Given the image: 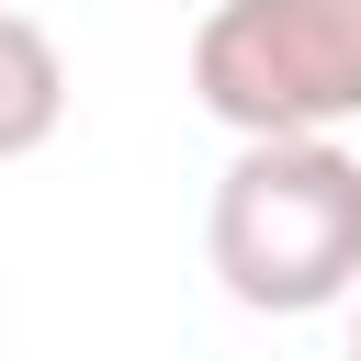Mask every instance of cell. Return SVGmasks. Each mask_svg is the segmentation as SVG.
Returning a JSON list of instances; mask_svg holds the SVG:
<instances>
[{
	"label": "cell",
	"instance_id": "cell-1",
	"mask_svg": "<svg viewBox=\"0 0 361 361\" xmlns=\"http://www.w3.org/2000/svg\"><path fill=\"white\" fill-rule=\"evenodd\" d=\"M203 259L248 316H327L361 293V158L338 135H248L214 180Z\"/></svg>",
	"mask_w": 361,
	"mask_h": 361
},
{
	"label": "cell",
	"instance_id": "cell-2",
	"mask_svg": "<svg viewBox=\"0 0 361 361\" xmlns=\"http://www.w3.org/2000/svg\"><path fill=\"white\" fill-rule=\"evenodd\" d=\"M192 102L237 147L361 124V0H214L192 23Z\"/></svg>",
	"mask_w": 361,
	"mask_h": 361
},
{
	"label": "cell",
	"instance_id": "cell-3",
	"mask_svg": "<svg viewBox=\"0 0 361 361\" xmlns=\"http://www.w3.org/2000/svg\"><path fill=\"white\" fill-rule=\"evenodd\" d=\"M68 124V56L34 11H0V158H34Z\"/></svg>",
	"mask_w": 361,
	"mask_h": 361
},
{
	"label": "cell",
	"instance_id": "cell-4",
	"mask_svg": "<svg viewBox=\"0 0 361 361\" xmlns=\"http://www.w3.org/2000/svg\"><path fill=\"white\" fill-rule=\"evenodd\" d=\"M350 350H361V327H350Z\"/></svg>",
	"mask_w": 361,
	"mask_h": 361
}]
</instances>
